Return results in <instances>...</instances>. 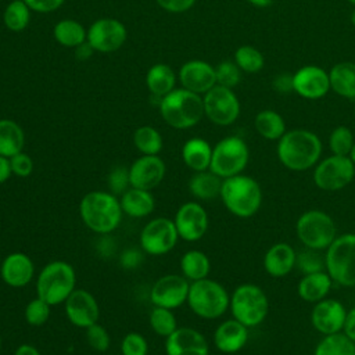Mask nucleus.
Here are the masks:
<instances>
[{
    "mask_svg": "<svg viewBox=\"0 0 355 355\" xmlns=\"http://www.w3.org/2000/svg\"><path fill=\"white\" fill-rule=\"evenodd\" d=\"M178 78L183 86L197 94H205L216 85L215 67L202 60H190L184 62L178 73Z\"/></svg>",
    "mask_w": 355,
    "mask_h": 355,
    "instance_id": "nucleus-21",
    "label": "nucleus"
},
{
    "mask_svg": "<svg viewBox=\"0 0 355 355\" xmlns=\"http://www.w3.org/2000/svg\"><path fill=\"white\" fill-rule=\"evenodd\" d=\"M250 4H252L254 7H258V8H265V7H269L270 4H273L275 0H247Z\"/></svg>",
    "mask_w": 355,
    "mask_h": 355,
    "instance_id": "nucleus-57",
    "label": "nucleus"
},
{
    "mask_svg": "<svg viewBox=\"0 0 355 355\" xmlns=\"http://www.w3.org/2000/svg\"><path fill=\"white\" fill-rule=\"evenodd\" d=\"M133 144L143 155H158L162 150V137L155 128L144 125L135 130Z\"/></svg>",
    "mask_w": 355,
    "mask_h": 355,
    "instance_id": "nucleus-38",
    "label": "nucleus"
},
{
    "mask_svg": "<svg viewBox=\"0 0 355 355\" xmlns=\"http://www.w3.org/2000/svg\"><path fill=\"white\" fill-rule=\"evenodd\" d=\"M50 306L44 300L35 298L25 308V319L32 326H42L50 316Z\"/></svg>",
    "mask_w": 355,
    "mask_h": 355,
    "instance_id": "nucleus-44",
    "label": "nucleus"
},
{
    "mask_svg": "<svg viewBox=\"0 0 355 355\" xmlns=\"http://www.w3.org/2000/svg\"><path fill=\"white\" fill-rule=\"evenodd\" d=\"M233 318L247 327L261 324L269 313L266 293L257 284L244 283L234 288L229 304Z\"/></svg>",
    "mask_w": 355,
    "mask_h": 355,
    "instance_id": "nucleus-8",
    "label": "nucleus"
},
{
    "mask_svg": "<svg viewBox=\"0 0 355 355\" xmlns=\"http://www.w3.org/2000/svg\"><path fill=\"white\" fill-rule=\"evenodd\" d=\"M295 268H298L302 275L326 270L324 255H320L318 250H311L304 247L300 252H297Z\"/></svg>",
    "mask_w": 355,
    "mask_h": 355,
    "instance_id": "nucleus-42",
    "label": "nucleus"
},
{
    "mask_svg": "<svg viewBox=\"0 0 355 355\" xmlns=\"http://www.w3.org/2000/svg\"><path fill=\"white\" fill-rule=\"evenodd\" d=\"M295 234L304 247L322 251L337 237V229L329 214L320 209H309L298 216Z\"/></svg>",
    "mask_w": 355,
    "mask_h": 355,
    "instance_id": "nucleus-9",
    "label": "nucleus"
},
{
    "mask_svg": "<svg viewBox=\"0 0 355 355\" xmlns=\"http://www.w3.org/2000/svg\"><path fill=\"white\" fill-rule=\"evenodd\" d=\"M121 208L122 212L132 218H144L150 215L154 209L155 201L148 190L130 187L121 194Z\"/></svg>",
    "mask_w": 355,
    "mask_h": 355,
    "instance_id": "nucleus-29",
    "label": "nucleus"
},
{
    "mask_svg": "<svg viewBox=\"0 0 355 355\" xmlns=\"http://www.w3.org/2000/svg\"><path fill=\"white\" fill-rule=\"evenodd\" d=\"M349 21H351V24L355 26V7H354V10H352V12H351V15H349Z\"/></svg>",
    "mask_w": 355,
    "mask_h": 355,
    "instance_id": "nucleus-58",
    "label": "nucleus"
},
{
    "mask_svg": "<svg viewBox=\"0 0 355 355\" xmlns=\"http://www.w3.org/2000/svg\"><path fill=\"white\" fill-rule=\"evenodd\" d=\"M165 172V164L158 155H141L129 168L130 187L151 191L162 182Z\"/></svg>",
    "mask_w": 355,
    "mask_h": 355,
    "instance_id": "nucleus-20",
    "label": "nucleus"
},
{
    "mask_svg": "<svg viewBox=\"0 0 355 355\" xmlns=\"http://www.w3.org/2000/svg\"><path fill=\"white\" fill-rule=\"evenodd\" d=\"M93 51H94V50H93V47L87 43V40H86L85 43L79 44L78 47H75V55H76V58L80 60V61L90 58V55L93 54Z\"/></svg>",
    "mask_w": 355,
    "mask_h": 355,
    "instance_id": "nucleus-54",
    "label": "nucleus"
},
{
    "mask_svg": "<svg viewBox=\"0 0 355 355\" xmlns=\"http://www.w3.org/2000/svg\"><path fill=\"white\" fill-rule=\"evenodd\" d=\"M157 4L166 12L180 14L189 11L197 0H155Z\"/></svg>",
    "mask_w": 355,
    "mask_h": 355,
    "instance_id": "nucleus-49",
    "label": "nucleus"
},
{
    "mask_svg": "<svg viewBox=\"0 0 355 355\" xmlns=\"http://www.w3.org/2000/svg\"><path fill=\"white\" fill-rule=\"evenodd\" d=\"M347 309L338 300L323 298L315 302L311 311V323L323 336L340 333L344 329Z\"/></svg>",
    "mask_w": 355,
    "mask_h": 355,
    "instance_id": "nucleus-18",
    "label": "nucleus"
},
{
    "mask_svg": "<svg viewBox=\"0 0 355 355\" xmlns=\"http://www.w3.org/2000/svg\"><path fill=\"white\" fill-rule=\"evenodd\" d=\"M204 115L218 126L234 123L240 115V101L233 89L215 85L204 97Z\"/></svg>",
    "mask_w": 355,
    "mask_h": 355,
    "instance_id": "nucleus-12",
    "label": "nucleus"
},
{
    "mask_svg": "<svg viewBox=\"0 0 355 355\" xmlns=\"http://www.w3.org/2000/svg\"><path fill=\"white\" fill-rule=\"evenodd\" d=\"M176 75L168 64H154L146 73V86L148 92L161 100L175 89Z\"/></svg>",
    "mask_w": 355,
    "mask_h": 355,
    "instance_id": "nucleus-30",
    "label": "nucleus"
},
{
    "mask_svg": "<svg viewBox=\"0 0 355 355\" xmlns=\"http://www.w3.org/2000/svg\"><path fill=\"white\" fill-rule=\"evenodd\" d=\"M147 340L139 333H128L121 343L122 355H147Z\"/></svg>",
    "mask_w": 355,
    "mask_h": 355,
    "instance_id": "nucleus-46",
    "label": "nucleus"
},
{
    "mask_svg": "<svg viewBox=\"0 0 355 355\" xmlns=\"http://www.w3.org/2000/svg\"><path fill=\"white\" fill-rule=\"evenodd\" d=\"M75 283L76 276L73 268L65 261H53L40 270L36 282V293L49 305H58L65 302L75 290Z\"/></svg>",
    "mask_w": 355,
    "mask_h": 355,
    "instance_id": "nucleus-6",
    "label": "nucleus"
},
{
    "mask_svg": "<svg viewBox=\"0 0 355 355\" xmlns=\"http://www.w3.org/2000/svg\"><path fill=\"white\" fill-rule=\"evenodd\" d=\"M53 36L55 42L64 47L75 49L85 43L87 39V31L76 19L65 18L58 21L53 28Z\"/></svg>",
    "mask_w": 355,
    "mask_h": 355,
    "instance_id": "nucleus-34",
    "label": "nucleus"
},
{
    "mask_svg": "<svg viewBox=\"0 0 355 355\" xmlns=\"http://www.w3.org/2000/svg\"><path fill=\"white\" fill-rule=\"evenodd\" d=\"M14 355H40V352L36 347L31 344H22L15 349Z\"/></svg>",
    "mask_w": 355,
    "mask_h": 355,
    "instance_id": "nucleus-56",
    "label": "nucleus"
},
{
    "mask_svg": "<svg viewBox=\"0 0 355 355\" xmlns=\"http://www.w3.org/2000/svg\"><path fill=\"white\" fill-rule=\"evenodd\" d=\"M323 146L319 136L308 129H290L279 140L276 154L282 165L294 172L313 168L322 157Z\"/></svg>",
    "mask_w": 355,
    "mask_h": 355,
    "instance_id": "nucleus-1",
    "label": "nucleus"
},
{
    "mask_svg": "<svg viewBox=\"0 0 355 355\" xmlns=\"http://www.w3.org/2000/svg\"><path fill=\"white\" fill-rule=\"evenodd\" d=\"M65 315L76 327H89L98 320L100 309L96 298L87 290H73L65 300Z\"/></svg>",
    "mask_w": 355,
    "mask_h": 355,
    "instance_id": "nucleus-19",
    "label": "nucleus"
},
{
    "mask_svg": "<svg viewBox=\"0 0 355 355\" xmlns=\"http://www.w3.org/2000/svg\"><path fill=\"white\" fill-rule=\"evenodd\" d=\"M128 39L126 26L115 18L96 19L87 29V43L98 53H112L121 49Z\"/></svg>",
    "mask_w": 355,
    "mask_h": 355,
    "instance_id": "nucleus-14",
    "label": "nucleus"
},
{
    "mask_svg": "<svg viewBox=\"0 0 355 355\" xmlns=\"http://www.w3.org/2000/svg\"><path fill=\"white\" fill-rule=\"evenodd\" d=\"M0 345H1V338H0Z\"/></svg>",
    "mask_w": 355,
    "mask_h": 355,
    "instance_id": "nucleus-62",
    "label": "nucleus"
},
{
    "mask_svg": "<svg viewBox=\"0 0 355 355\" xmlns=\"http://www.w3.org/2000/svg\"><path fill=\"white\" fill-rule=\"evenodd\" d=\"M79 214L83 223L98 234L114 232L122 219V208L116 196L101 190L83 196L79 204Z\"/></svg>",
    "mask_w": 355,
    "mask_h": 355,
    "instance_id": "nucleus-2",
    "label": "nucleus"
},
{
    "mask_svg": "<svg viewBox=\"0 0 355 355\" xmlns=\"http://www.w3.org/2000/svg\"><path fill=\"white\" fill-rule=\"evenodd\" d=\"M108 184L112 194H122L128 190L129 183V169L123 166H116L108 175Z\"/></svg>",
    "mask_w": 355,
    "mask_h": 355,
    "instance_id": "nucleus-47",
    "label": "nucleus"
},
{
    "mask_svg": "<svg viewBox=\"0 0 355 355\" xmlns=\"http://www.w3.org/2000/svg\"><path fill=\"white\" fill-rule=\"evenodd\" d=\"M31 21V8L24 0H12L3 12V22L11 32L24 31Z\"/></svg>",
    "mask_w": 355,
    "mask_h": 355,
    "instance_id": "nucleus-37",
    "label": "nucleus"
},
{
    "mask_svg": "<svg viewBox=\"0 0 355 355\" xmlns=\"http://www.w3.org/2000/svg\"><path fill=\"white\" fill-rule=\"evenodd\" d=\"M182 158L194 172L208 171L212 158V147L205 139L191 137L182 147Z\"/></svg>",
    "mask_w": 355,
    "mask_h": 355,
    "instance_id": "nucleus-28",
    "label": "nucleus"
},
{
    "mask_svg": "<svg viewBox=\"0 0 355 355\" xmlns=\"http://www.w3.org/2000/svg\"><path fill=\"white\" fill-rule=\"evenodd\" d=\"M86 340L90 348L98 352H104L110 347V336L108 331L98 323H94L86 327Z\"/></svg>",
    "mask_w": 355,
    "mask_h": 355,
    "instance_id": "nucleus-45",
    "label": "nucleus"
},
{
    "mask_svg": "<svg viewBox=\"0 0 355 355\" xmlns=\"http://www.w3.org/2000/svg\"><path fill=\"white\" fill-rule=\"evenodd\" d=\"M347 1H348V3H349V4H352V6H354V7H355V0H347Z\"/></svg>",
    "mask_w": 355,
    "mask_h": 355,
    "instance_id": "nucleus-60",
    "label": "nucleus"
},
{
    "mask_svg": "<svg viewBox=\"0 0 355 355\" xmlns=\"http://www.w3.org/2000/svg\"><path fill=\"white\" fill-rule=\"evenodd\" d=\"M313 355H355V343L343 331L327 334L316 344Z\"/></svg>",
    "mask_w": 355,
    "mask_h": 355,
    "instance_id": "nucleus-36",
    "label": "nucleus"
},
{
    "mask_svg": "<svg viewBox=\"0 0 355 355\" xmlns=\"http://www.w3.org/2000/svg\"><path fill=\"white\" fill-rule=\"evenodd\" d=\"M333 283V279L329 276L326 270L306 273L302 275V277L300 279L297 293L301 300L315 304L327 297Z\"/></svg>",
    "mask_w": 355,
    "mask_h": 355,
    "instance_id": "nucleus-26",
    "label": "nucleus"
},
{
    "mask_svg": "<svg viewBox=\"0 0 355 355\" xmlns=\"http://www.w3.org/2000/svg\"><path fill=\"white\" fill-rule=\"evenodd\" d=\"M272 87L275 92L280 94H288L293 92V73L288 72H280L273 76L272 79Z\"/></svg>",
    "mask_w": 355,
    "mask_h": 355,
    "instance_id": "nucleus-51",
    "label": "nucleus"
},
{
    "mask_svg": "<svg viewBox=\"0 0 355 355\" xmlns=\"http://www.w3.org/2000/svg\"><path fill=\"white\" fill-rule=\"evenodd\" d=\"M241 73L243 71L237 67L234 61H222L215 67L216 85L233 89L240 83Z\"/></svg>",
    "mask_w": 355,
    "mask_h": 355,
    "instance_id": "nucleus-43",
    "label": "nucleus"
},
{
    "mask_svg": "<svg viewBox=\"0 0 355 355\" xmlns=\"http://www.w3.org/2000/svg\"><path fill=\"white\" fill-rule=\"evenodd\" d=\"M219 197L230 214L245 219L261 208L262 189L254 178L240 173L223 179Z\"/></svg>",
    "mask_w": 355,
    "mask_h": 355,
    "instance_id": "nucleus-3",
    "label": "nucleus"
},
{
    "mask_svg": "<svg viewBox=\"0 0 355 355\" xmlns=\"http://www.w3.org/2000/svg\"><path fill=\"white\" fill-rule=\"evenodd\" d=\"M12 175L10 158L0 155V184L4 183Z\"/></svg>",
    "mask_w": 355,
    "mask_h": 355,
    "instance_id": "nucleus-53",
    "label": "nucleus"
},
{
    "mask_svg": "<svg viewBox=\"0 0 355 355\" xmlns=\"http://www.w3.org/2000/svg\"><path fill=\"white\" fill-rule=\"evenodd\" d=\"M250 159V150L244 139L226 136L212 147L209 171L222 179L243 173Z\"/></svg>",
    "mask_w": 355,
    "mask_h": 355,
    "instance_id": "nucleus-10",
    "label": "nucleus"
},
{
    "mask_svg": "<svg viewBox=\"0 0 355 355\" xmlns=\"http://www.w3.org/2000/svg\"><path fill=\"white\" fill-rule=\"evenodd\" d=\"M354 114H355V100H354Z\"/></svg>",
    "mask_w": 355,
    "mask_h": 355,
    "instance_id": "nucleus-61",
    "label": "nucleus"
},
{
    "mask_svg": "<svg viewBox=\"0 0 355 355\" xmlns=\"http://www.w3.org/2000/svg\"><path fill=\"white\" fill-rule=\"evenodd\" d=\"M313 183L323 191H337L347 187L355 178V164L348 155H329L313 169Z\"/></svg>",
    "mask_w": 355,
    "mask_h": 355,
    "instance_id": "nucleus-11",
    "label": "nucleus"
},
{
    "mask_svg": "<svg viewBox=\"0 0 355 355\" xmlns=\"http://www.w3.org/2000/svg\"><path fill=\"white\" fill-rule=\"evenodd\" d=\"M293 92L305 100H319L330 92L329 71L309 64L293 73Z\"/></svg>",
    "mask_w": 355,
    "mask_h": 355,
    "instance_id": "nucleus-15",
    "label": "nucleus"
},
{
    "mask_svg": "<svg viewBox=\"0 0 355 355\" xmlns=\"http://www.w3.org/2000/svg\"><path fill=\"white\" fill-rule=\"evenodd\" d=\"M187 304L197 316L218 319L227 311L230 295L219 282L205 277L190 283Z\"/></svg>",
    "mask_w": 355,
    "mask_h": 355,
    "instance_id": "nucleus-5",
    "label": "nucleus"
},
{
    "mask_svg": "<svg viewBox=\"0 0 355 355\" xmlns=\"http://www.w3.org/2000/svg\"><path fill=\"white\" fill-rule=\"evenodd\" d=\"M254 128L257 133L270 141H277L286 132L284 118L275 110H261L254 118Z\"/></svg>",
    "mask_w": 355,
    "mask_h": 355,
    "instance_id": "nucleus-31",
    "label": "nucleus"
},
{
    "mask_svg": "<svg viewBox=\"0 0 355 355\" xmlns=\"http://www.w3.org/2000/svg\"><path fill=\"white\" fill-rule=\"evenodd\" d=\"M150 326L158 336H162L165 338L178 329V323L172 309L161 306H154V309L151 311Z\"/></svg>",
    "mask_w": 355,
    "mask_h": 355,
    "instance_id": "nucleus-41",
    "label": "nucleus"
},
{
    "mask_svg": "<svg viewBox=\"0 0 355 355\" xmlns=\"http://www.w3.org/2000/svg\"><path fill=\"white\" fill-rule=\"evenodd\" d=\"M349 158H351L352 162L355 164V143H354V147H352V150H351V153H349Z\"/></svg>",
    "mask_w": 355,
    "mask_h": 355,
    "instance_id": "nucleus-59",
    "label": "nucleus"
},
{
    "mask_svg": "<svg viewBox=\"0 0 355 355\" xmlns=\"http://www.w3.org/2000/svg\"><path fill=\"white\" fill-rule=\"evenodd\" d=\"M330 90L337 96L355 100V62L354 61H340L329 69Z\"/></svg>",
    "mask_w": 355,
    "mask_h": 355,
    "instance_id": "nucleus-27",
    "label": "nucleus"
},
{
    "mask_svg": "<svg viewBox=\"0 0 355 355\" xmlns=\"http://www.w3.org/2000/svg\"><path fill=\"white\" fill-rule=\"evenodd\" d=\"M31 11L47 14L58 10L65 0H24Z\"/></svg>",
    "mask_w": 355,
    "mask_h": 355,
    "instance_id": "nucleus-50",
    "label": "nucleus"
},
{
    "mask_svg": "<svg viewBox=\"0 0 355 355\" xmlns=\"http://www.w3.org/2000/svg\"><path fill=\"white\" fill-rule=\"evenodd\" d=\"M237 67L245 73H257L265 67V57L257 47L251 44H241L234 51V60Z\"/></svg>",
    "mask_w": 355,
    "mask_h": 355,
    "instance_id": "nucleus-39",
    "label": "nucleus"
},
{
    "mask_svg": "<svg viewBox=\"0 0 355 355\" xmlns=\"http://www.w3.org/2000/svg\"><path fill=\"white\" fill-rule=\"evenodd\" d=\"M248 341V327L241 322L227 319L222 322L214 333V344L223 354H236L244 348Z\"/></svg>",
    "mask_w": 355,
    "mask_h": 355,
    "instance_id": "nucleus-24",
    "label": "nucleus"
},
{
    "mask_svg": "<svg viewBox=\"0 0 355 355\" xmlns=\"http://www.w3.org/2000/svg\"><path fill=\"white\" fill-rule=\"evenodd\" d=\"M343 333L349 340H352L355 343V306L351 308L349 311H347V318H345Z\"/></svg>",
    "mask_w": 355,
    "mask_h": 355,
    "instance_id": "nucleus-52",
    "label": "nucleus"
},
{
    "mask_svg": "<svg viewBox=\"0 0 355 355\" xmlns=\"http://www.w3.org/2000/svg\"><path fill=\"white\" fill-rule=\"evenodd\" d=\"M297 251L287 243L270 245L263 255V269L272 277H284L295 268Z\"/></svg>",
    "mask_w": 355,
    "mask_h": 355,
    "instance_id": "nucleus-25",
    "label": "nucleus"
},
{
    "mask_svg": "<svg viewBox=\"0 0 355 355\" xmlns=\"http://www.w3.org/2000/svg\"><path fill=\"white\" fill-rule=\"evenodd\" d=\"M324 251L326 272L333 282L355 287V233L337 236Z\"/></svg>",
    "mask_w": 355,
    "mask_h": 355,
    "instance_id": "nucleus-7",
    "label": "nucleus"
},
{
    "mask_svg": "<svg viewBox=\"0 0 355 355\" xmlns=\"http://www.w3.org/2000/svg\"><path fill=\"white\" fill-rule=\"evenodd\" d=\"M159 114L166 125L175 129H189L204 116L202 97L187 89H173L158 104Z\"/></svg>",
    "mask_w": 355,
    "mask_h": 355,
    "instance_id": "nucleus-4",
    "label": "nucleus"
},
{
    "mask_svg": "<svg viewBox=\"0 0 355 355\" xmlns=\"http://www.w3.org/2000/svg\"><path fill=\"white\" fill-rule=\"evenodd\" d=\"M180 270L190 282L205 279L211 270L209 258L202 251L190 250L180 258Z\"/></svg>",
    "mask_w": 355,
    "mask_h": 355,
    "instance_id": "nucleus-35",
    "label": "nucleus"
},
{
    "mask_svg": "<svg viewBox=\"0 0 355 355\" xmlns=\"http://www.w3.org/2000/svg\"><path fill=\"white\" fill-rule=\"evenodd\" d=\"M354 143H355V136H354L352 130L345 125L336 126L330 132L329 139H327L329 150L334 155H348L349 157Z\"/></svg>",
    "mask_w": 355,
    "mask_h": 355,
    "instance_id": "nucleus-40",
    "label": "nucleus"
},
{
    "mask_svg": "<svg viewBox=\"0 0 355 355\" xmlns=\"http://www.w3.org/2000/svg\"><path fill=\"white\" fill-rule=\"evenodd\" d=\"M173 222L180 239L186 241H197L207 233L208 214L198 202L189 201L179 207Z\"/></svg>",
    "mask_w": 355,
    "mask_h": 355,
    "instance_id": "nucleus-17",
    "label": "nucleus"
},
{
    "mask_svg": "<svg viewBox=\"0 0 355 355\" xmlns=\"http://www.w3.org/2000/svg\"><path fill=\"white\" fill-rule=\"evenodd\" d=\"M139 259H140V255L136 251H128L122 257V263L126 268H133L137 265V262H140Z\"/></svg>",
    "mask_w": 355,
    "mask_h": 355,
    "instance_id": "nucleus-55",
    "label": "nucleus"
},
{
    "mask_svg": "<svg viewBox=\"0 0 355 355\" xmlns=\"http://www.w3.org/2000/svg\"><path fill=\"white\" fill-rule=\"evenodd\" d=\"M166 355H209L207 338L196 329L178 327L165 340Z\"/></svg>",
    "mask_w": 355,
    "mask_h": 355,
    "instance_id": "nucleus-22",
    "label": "nucleus"
},
{
    "mask_svg": "<svg viewBox=\"0 0 355 355\" xmlns=\"http://www.w3.org/2000/svg\"><path fill=\"white\" fill-rule=\"evenodd\" d=\"M25 133L12 119H0V155L11 158L22 151Z\"/></svg>",
    "mask_w": 355,
    "mask_h": 355,
    "instance_id": "nucleus-32",
    "label": "nucleus"
},
{
    "mask_svg": "<svg viewBox=\"0 0 355 355\" xmlns=\"http://www.w3.org/2000/svg\"><path fill=\"white\" fill-rule=\"evenodd\" d=\"M179 239L175 222L169 218L151 219L140 233V245L150 255L169 252Z\"/></svg>",
    "mask_w": 355,
    "mask_h": 355,
    "instance_id": "nucleus-13",
    "label": "nucleus"
},
{
    "mask_svg": "<svg viewBox=\"0 0 355 355\" xmlns=\"http://www.w3.org/2000/svg\"><path fill=\"white\" fill-rule=\"evenodd\" d=\"M223 179L214 172L201 171L196 172L189 180L190 193L200 200H214L219 197Z\"/></svg>",
    "mask_w": 355,
    "mask_h": 355,
    "instance_id": "nucleus-33",
    "label": "nucleus"
},
{
    "mask_svg": "<svg viewBox=\"0 0 355 355\" xmlns=\"http://www.w3.org/2000/svg\"><path fill=\"white\" fill-rule=\"evenodd\" d=\"M190 283L180 275H165L151 287L150 300L154 306L175 309L187 301Z\"/></svg>",
    "mask_w": 355,
    "mask_h": 355,
    "instance_id": "nucleus-16",
    "label": "nucleus"
},
{
    "mask_svg": "<svg viewBox=\"0 0 355 355\" xmlns=\"http://www.w3.org/2000/svg\"><path fill=\"white\" fill-rule=\"evenodd\" d=\"M11 171L14 175L19 178H28L33 171V161L32 158L25 153H18L10 158Z\"/></svg>",
    "mask_w": 355,
    "mask_h": 355,
    "instance_id": "nucleus-48",
    "label": "nucleus"
},
{
    "mask_svg": "<svg viewBox=\"0 0 355 355\" xmlns=\"http://www.w3.org/2000/svg\"><path fill=\"white\" fill-rule=\"evenodd\" d=\"M35 266L32 259L24 252H12L4 258L0 268L3 282L14 288L25 287L33 277Z\"/></svg>",
    "mask_w": 355,
    "mask_h": 355,
    "instance_id": "nucleus-23",
    "label": "nucleus"
}]
</instances>
